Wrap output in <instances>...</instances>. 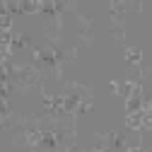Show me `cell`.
I'll use <instances>...</instances> for the list:
<instances>
[{"mask_svg":"<svg viewBox=\"0 0 152 152\" xmlns=\"http://www.w3.org/2000/svg\"><path fill=\"white\" fill-rule=\"evenodd\" d=\"M109 147H126V133L109 130Z\"/></svg>","mask_w":152,"mask_h":152,"instance_id":"8992f818","label":"cell"},{"mask_svg":"<svg viewBox=\"0 0 152 152\" xmlns=\"http://www.w3.org/2000/svg\"><path fill=\"white\" fill-rule=\"evenodd\" d=\"M126 126L135 133H142V113H128L126 116Z\"/></svg>","mask_w":152,"mask_h":152,"instance_id":"5b68a950","label":"cell"},{"mask_svg":"<svg viewBox=\"0 0 152 152\" xmlns=\"http://www.w3.org/2000/svg\"><path fill=\"white\" fill-rule=\"evenodd\" d=\"M94 109V99H82L80 104H77V113H87V111H92Z\"/></svg>","mask_w":152,"mask_h":152,"instance_id":"52a82bcc","label":"cell"},{"mask_svg":"<svg viewBox=\"0 0 152 152\" xmlns=\"http://www.w3.org/2000/svg\"><path fill=\"white\" fill-rule=\"evenodd\" d=\"M109 87H111V94H113V97H121V82H118V80H111Z\"/></svg>","mask_w":152,"mask_h":152,"instance_id":"ba28073f","label":"cell"},{"mask_svg":"<svg viewBox=\"0 0 152 152\" xmlns=\"http://www.w3.org/2000/svg\"><path fill=\"white\" fill-rule=\"evenodd\" d=\"M142 130H152V113H145L142 116Z\"/></svg>","mask_w":152,"mask_h":152,"instance_id":"9c48e42d","label":"cell"},{"mask_svg":"<svg viewBox=\"0 0 152 152\" xmlns=\"http://www.w3.org/2000/svg\"><path fill=\"white\" fill-rule=\"evenodd\" d=\"M85 152H111V150H106V147H102V145H97V147H87Z\"/></svg>","mask_w":152,"mask_h":152,"instance_id":"30bf717a","label":"cell"},{"mask_svg":"<svg viewBox=\"0 0 152 152\" xmlns=\"http://www.w3.org/2000/svg\"><path fill=\"white\" fill-rule=\"evenodd\" d=\"M65 92L75 94L80 102L82 99H94V87L92 85H82V82H65Z\"/></svg>","mask_w":152,"mask_h":152,"instance_id":"7a4b0ae2","label":"cell"},{"mask_svg":"<svg viewBox=\"0 0 152 152\" xmlns=\"http://www.w3.org/2000/svg\"><path fill=\"white\" fill-rule=\"evenodd\" d=\"M126 61L140 70L142 68V48L140 46H126Z\"/></svg>","mask_w":152,"mask_h":152,"instance_id":"3957f363","label":"cell"},{"mask_svg":"<svg viewBox=\"0 0 152 152\" xmlns=\"http://www.w3.org/2000/svg\"><path fill=\"white\" fill-rule=\"evenodd\" d=\"M72 10H75V20H77V41L89 48L94 44V17L82 12L77 5H72Z\"/></svg>","mask_w":152,"mask_h":152,"instance_id":"6da1fadb","label":"cell"},{"mask_svg":"<svg viewBox=\"0 0 152 152\" xmlns=\"http://www.w3.org/2000/svg\"><path fill=\"white\" fill-rule=\"evenodd\" d=\"M145 147H142V142H138L135 147H126V152H142Z\"/></svg>","mask_w":152,"mask_h":152,"instance_id":"8fae6325","label":"cell"},{"mask_svg":"<svg viewBox=\"0 0 152 152\" xmlns=\"http://www.w3.org/2000/svg\"><path fill=\"white\" fill-rule=\"evenodd\" d=\"M27 46H31V39H29V34L27 31H12V51L15 48H27Z\"/></svg>","mask_w":152,"mask_h":152,"instance_id":"277c9868","label":"cell"}]
</instances>
